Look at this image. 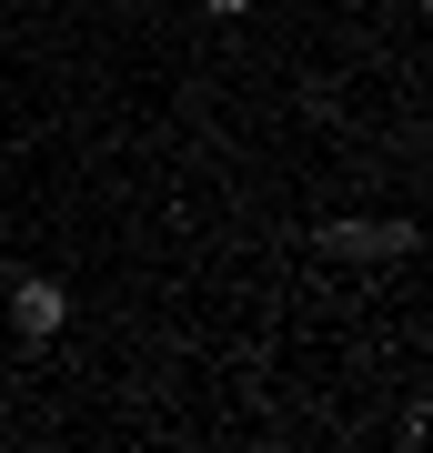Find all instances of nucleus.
<instances>
[{
	"instance_id": "7ed1b4c3",
	"label": "nucleus",
	"mask_w": 433,
	"mask_h": 453,
	"mask_svg": "<svg viewBox=\"0 0 433 453\" xmlns=\"http://www.w3.org/2000/svg\"><path fill=\"white\" fill-rule=\"evenodd\" d=\"M202 11H212V20H242V11H252V0H202Z\"/></svg>"
},
{
	"instance_id": "f257e3e1",
	"label": "nucleus",
	"mask_w": 433,
	"mask_h": 453,
	"mask_svg": "<svg viewBox=\"0 0 433 453\" xmlns=\"http://www.w3.org/2000/svg\"><path fill=\"white\" fill-rule=\"evenodd\" d=\"M61 323H71V292L50 282V273H20V282H11V333H20V342H50Z\"/></svg>"
},
{
	"instance_id": "f03ea898",
	"label": "nucleus",
	"mask_w": 433,
	"mask_h": 453,
	"mask_svg": "<svg viewBox=\"0 0 433 453\" xmlns=\"http://www.w3.org/2000/svg\"><path fill=\"white\" fill-rule=\"evenodd\" d=\"M322 252H353V262H373V252H414V222H322Z\"/></svg>"
}]
</instances>
